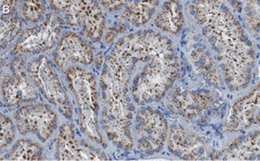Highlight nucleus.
Listing matches in <instances>:
<instances>
[{
    "label": "nucleus",
    "mask_w": 260,
    "mask_h": 161,
    "mask_svg": "<svg viewBox=\"0 0 260 161\" xmlns=\"http://www.w3.org/2000/svg\"><path fill=\"white\" fill-rule=\"evenodd\" d=\"M1 93L8 106L31 102L39 97L37 86L29 76L27 66L16 60L10 64L7 72L2 73Z\"/></svg>",
    "instance_id": "nucleus-11"
},
{
    "label": "nucleus",
    "mask_w": 260,
    "mask_h": 161,
    "mask_svg": "<svg viewBox=\"0 0 260 161\" xmlns=\"http://www.w3.org/2000/svg\"><path fill=\"white\" fill-rule=\"evenodd\" d=\"M10 160H43L44 152L41 144L30 139H19L8 154Z\"/></svg>",
    "instance_id": "nucleus-19"
},
{
    "label": "nucleus",
    "mask_w": 260,
    "mask_h": 161,
    "mask_svg": "<svg viewBox=\"0 0 260 161\" xmlns=\"http://www.w3.org/2000/svg\"><path fill=\"white\" fill-rule=\"evenodd\" d=\"M22 16L30 23L40 22L46 12V7L42 1H25L21 7Z\"/></svg>",
    "instance_id": "nucleus-22"
},
{
    "label": "nucleus",
    "mask_w": 260,
    "mask_h": 161,
    "mask_svg": "<svg viewBox=\"0 0 260 161\" xmlns=\"http://www.w3.org/2000/svg\"><path fill=\"white\" fill-rule=\"evenodd\" d=\"M63 20L51 14L45 21L36 27L23 30L17 38L13 53L16 56L23 54H39L53 48L60 39Z\"/></svg>",
    "instance_id": "nucleus-8"
},
{
    "label": "nucleus",
    "mask_w": 260,
    "mask_h": 161,
    "mask_svg": "<svg viewBox=\"0 0 260 161\" xmlns=\"http://www.w3.org/2000/svg\"><path fill=\"white\" fill-rule=\"evenodd\" d=\"M102 89L101 124L109 141L120 149L129 150L134 146L132 132L134 106L121 92L108 87Z\"/></svg>",
    "instance_id": "nucleus-4"
},
{
    "label": "nucleus",
    "mask_w": 260,
    "mask_h": 161,
    "mask_svg": "<svg viewBox=\"0 0 260 161\" xmlns=\"http://www.w3.org/2000/svg\"><path fill=\"white\" fill-rule=\"evenodd\" d=\"M119 28H120V27H113V28L109 29V31H108L107 34H106V43H110V42H112V41H114V38L116 37V35L120 32Z\"/></svg>",
    "instance_id": "nucleus-27"
},
{
    "label": "nucleus",
    "mask_w": 260,
    "mask_h": 161,
    "mask_svg": "<svg viewBox=\"0 0 260 161\" xmlns=\"http://www.w3.org/2000/svg\"><path fill=\"white\" fill-rule=\"evenodd\" d=\"M56 156L58 160H106V154L76 137L73 126L63 124L56 140Z\"/></svg>",
    "instance_id": "nucleus-14"
},
{
    "label": "nucleus",
    "mask_w": 260,
    "mask_h": 161,
    "mask_svg": "<svg viewBox=\"0 0 260 161\" xmlns=\"http://www.w3.org/2000/svg\"><path fill=\"white\" fill-rule=\"evenodd\" d=\"M158 5L159 1H132L122 10L121 18L135 27H142L152 18Z\"/></svg>",
    "instance_id": "nucleus-18"
},
{
    "label": "nucleus",
    "mask_w": 260,
    "mask_h": 161,
    "mask_svg": "<svg viewBox=\"0 0 260 161\" xmlns=\"http://www.w3.org/2000/svg\"><path fill=\"white\" fill-rule=\"evenodd\" d=\"M100 3L110 12L122 8V6L124 5L123 1H101Z\"/></svg>",
    "instance_id": "nucleus-26"
},
{
    "label": "nucleus",
    "mask_w": 260,
    "mask_h": 161,
    "mask_svg": "<svg viewBox=\"0 0 260 161\" xmlns=\"http://www.w3.org/2000/svg\"><path fill=\"white\" fill-rule=\"evenodd\" d=\"M53 8L63 13L68 24L81 29L83 35L97 43L106 30V18L94 1H52Z\"/></svg>",
    "instance_id": "nucleus-6"
},
{
    "label": "nucleus",
    "mask_w": 260,
    "mask_h": 161,
    "mask_svg": "<svg viewBox=\"0 0 260 161\" xmlns=\"http://www.w3.org/2000/svg\"><path fill=\"white\" fill-rule=\"evenodd\" d=\"M16 138V128L12 119L5 114H1V139L0 148L4 149L11 145Z\"/></svg>",
    "instance_id": "nucleus-24"
},
{
    "label": "nucleus",
    "mask_w": 260,
    "mask_h": 161,
    "mask_svg": "<svg viewBox=\"0 0 260 161\" xmlns=\"http://www.w3.org/2000/svg\"><path fill=\"white\" fill-rule=\"evenodd\" d=\"M168 138L169 151L173 155L185 160L201 158L208 144L205 137L177 125L171 127Z\"/></svg>",
    "instance_id": "nucleus-15"
},
{
    "label": "nucleus",
    "mask_w": 260,
    "mask_h": 161,
    "mask_svg": "<svg viewBox=\"0 0 260 161\" xmlns=\"http://www.w3.org/2000/svg\"><path fill=\"white\" fill-rule=\"evenodd\" d=\"M14 117L19 134H31L42 142L53 136L58 123L57 113L43 103L23 105L16 110Z\"/></svg>",
    "instance_id": "nucleus-9"
},
{
    "label": "nucleus",
    "mask_w": 260,
    "mask_h": 161,
    "mask_svg": "<svg viewBox=\"0 0 260 161\" xmlns=\"http://www.w3.org/2000/svg\"><path fill=\"white\" fill-rule=\"evenodd\" d=\"M259 3L257 1L247 2L244 6L245 22L249 30L255 35L259 32Z\"/></svg>",
    "instance_id": "nucleus-23"
},
{
    "label": "nucleus",
    "mask_w": 260,
    "mask_h": 161,
    "mask_svg": "<svg viewBox=\"0 0 260 161\" xmlns=\"http://www.w3.org/2000/svg\"><path fill=\"white\" fill-rule=\"evenodd\" d=\"M17 1H2L1 8H2V15H9L16 12Z\"/></svg>",
    "instance_id": "nucleus-25"
},
{
    "label": "nucleus",
    "mask_w": 260,
    "mask_h": 161,
    "mask_svg": "<svg viewBox=\"0 0 260 161\" xmlns=\"http://www.w3.org/2000/svg\"><path fill=\"white\" fill-rule=\"evenodd\" d=\"M259 85L233 105L224 124V131L241 132L259 124Z\"/></svg>",
    "instance_id": "nucleus-13"
},
{
    "label": "nucleus",
    "mask_w": 260,
    "mask_h": 161,
    "mask_svg": "<svg viewBox=\"0 0 260 161\" xmlns=\"http://www.w3.org/2000/svg\"><path fill=\"white\" fill-rule=\"evenodd\" d=\"M65 78L77 104L82 132L91 140L105 147L100 131V96L95 75L84 67L76 65L65 72Z\"/></svg>",
    "instance_id": "nucleus-3"
},
{
    "label": "nucleus",
    "mask_w": 260,
    "mask_h": 161,
    "mask_svg": "<svg viewBox=\"0 0 260 161\" xmlns=\"http://www.w3.org/2000/svg\"><path fill=\"white\" fill-rule=\"evenodd\" d=\"M192 14L217 54L229 90L239 92L252 79L254 51L240 22L223 1H196Z\"/></svg>",
    "instance_id": "nucleus-2"
},
{
    "label": "nucleus",
    "mask_w": 260,
    "mask_h": 161,
    "mask_svg": "<svg viewBox=\"0 0 260 161\" xmlns=\"http://www.w3.org/2000/svg\"><path fill=\"white\" fill-rule=\"evenodd\" d=\"M191 60L199 73L207 75L209 78L212 77V80L215 81L216 71L214 63L211 55L205 49L200 47L194 49L191 54Z\"/></svg>",
    "instance_id": "nucleus-21"
},
{
    "label": "nucleus",
    "mask_w": 260,
    "mask_h": 161,
    "mask_svg": "<svg viewBox=\"0 0 260 161\" xmlns=\"http://www.w3.org/2000/svg\"><path fill=\"white\" fill-rule=\"evenodd\" d=\"M21 29V20L16 12L1 16V45L4 48L16 38Z\"/></svg>",
    "instance_id": "nucleus-20"
},
{
    "label": "nucleus",
    "mask_w": 260,
    "mask_h": 161,
    "mask_svg": "<svg viewBox=\"0 0 260 161\" xmlns=\"http://www.w3.org/2000/svg\"><path fill=\"white\" fill-rule=\"evenodd\" d=\"M54 63L57 69L65 73L69 68L92 64L94 53L89 44L76 32H67L60 37L53 54Z\"/></svg>",
    "instance_id": "nucleus-12"
},
{
    "label": "nucleus",
    "mask_w": 260,
    "mask_h": 161,
    "mask_svg": "<svg viewBox=\"0 0 260 161\" xmlns=\"http://www.w3.org/2000/svg\"><path fill=\"white\" fill-rule=\"evenodd\" d=\"M259 132L238 137L222 152L212 155L218 160H254L259 157Z\"/></svg>",
    "instance_id": "nucleus-16"
},
{
    "label": "nucleus",
    "mask_w": 260,
    "mask_h": 161,
    "mask_svg": "<svg viewBox=\"0 0 260 161\" xmlns=\"http://www.w3.org/2000/svg\"><path fill=\"white\" fill-rule=\"evenodd\" d=\"M215 105L214 95L204 89L177 88L167 99L168 109L187 121L198 120Z\"/></svg>",
    "instance_id": "nucleus-10"
},
{
    "label": "nucleus",
    "mask_w": 260,
    "mask_h": 161,
    "mask_svg": "<svg viewBox=\"0 0 260 161\" xmlns=\"http://www.w3.org/2000/svg\"><path fill=\"white\" fill-rule=\"evenodd\" d=\"M178 75L172 41L153 30H143L115 43L106 56L101 86L130 94L137 104H150L166 96Z\"/></svg>",
    "instance_id": "nucleus-1"
},
{
    "label": "nucleus",
    "mask_w": 260,
    "mask_h": 161,
    "mask_svg": "<svg viewBox=\"0 0 260 161\" xmlns=\"http://www.w3.org/2000/svg\"><path fill=\"white\" fill-rule=\"evenodd\" d=\"M27 71L37 88L49 102L66 118L72 119L73 106L71 99L48 57L41 56L30 61Z\"/></svg>",
    "instance_id": "nucleus-5"
},
{
    "label": "nucleus",
    "mask_w": 260,
    "mask_h": 161,
    "mask_svg": "<svg viewBox=\"0 0 260 161\" xmlns=\"http://www.w3.org/2000/svg\"><path fill=\"white\" fill-rule=\"evenodd\" d=\"M134 141L146 155L160 153L169 136V123L161 112L150 107L140 109L135 117Z\"/></svg>",
    "instance_id": "nucleus-7"
},
{
    "label": "nucleus",
    "mask_w": 260,
    "mask_h": 161,
    "mask_svg": "<svg viewBox=\"0 0 260 161\" xmlns=\"http://www.w3.org/2000/svg\"><path fill=\"white\" fill-rule=\"evenodd\" d=\"M154 24L162 31L171 34L181 32L185 24V16L178 1H166L155 17Z\"/></svg>",
    "instance_id": "nucleus-17"
}]
</instances>
